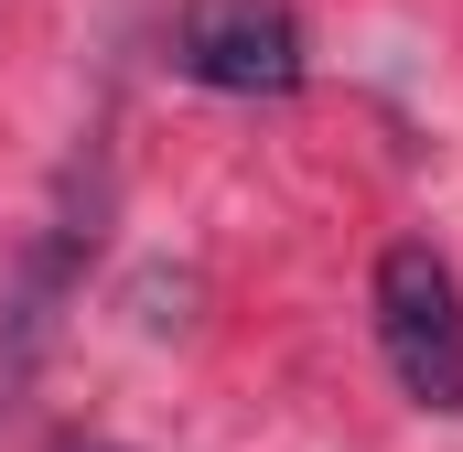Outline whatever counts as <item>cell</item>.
I'll list each match as a JSON object with an SVG mask.
<instances>
[{
  "label": "cell",
  "instance_id": "1",
  "mask_svg": "<svg viewBox=\"0 0 463 452\" xmlns=\"http://www.w3.org/2000/svg\"><path fill=\"white\" fill-rule=\"evenodd\" d=\"M98 216H109V162L76 151V162L54 173V194H43L33 237H22L11 280H0V399H22L33 366L54 355L65 313H76V291H87V259H98Z\"/></svg>",
  "mask_w": 463,
  "mask_h": 452
},
{
  "label": "cell",
  "instance_id": "2",
  "mask_svg": "<svg viewBox=\"0 0 463 452\" xmlns=\"http://www.w3.org/2000/svg\"><path fill=\"white\" fill-rule=\"evenodd\" d=\"M366 313H377L388 377L420 410L463 420V280H453V259L431 237H388L377 248V280H366Z\"/></svg>",
  "mask_w": 463,
  "mask_h": 452
},
{
  "label": "cell",
  "instance_id": "3",
  "mask_svg": "<svg viewBox=\"0 0 463 452\" xmlns=\"http://www.w3.org/2000/svg\"><path fill=\"white\" fill-rule=\"evenodd\" d=\"M173 65L216 98H291L302 87V11L291 0H194L173 22Z\"/></svg>",
  "mask_w": 463,
  "mask_h": 452
},
{
  "label": "cell",
  "instance_id": "4",
  "mask_svg": "<svg viewBox=\"0 0 463 452\" xmlns=\"http://www.w3.org/2000/svg\"><path fill=\"white\" fill-rule=\"evenodd\" d=\"M54 452H129V442H98V431H65Z\"/></svg>",
  "mask_w": 463,
  "mask_h": 452
}]
</instances>
